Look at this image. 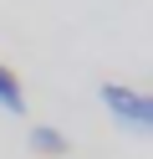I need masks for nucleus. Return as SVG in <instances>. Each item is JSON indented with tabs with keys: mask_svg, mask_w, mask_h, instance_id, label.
Instances as JSON below:
<instances>
[{
	"mask_svg": "<svg viewBox=\"0 0 153 159\" xmlns=\"http://www.w3.org/2000/svg\"><path fill=\"white\" fill-rule=\"evenodd\" d=\"M97 93H102L107 113L117 118L122 128H143V134H153V93H138V87H128V82H102Z\"/></svg>",
	"mask_w": 153,
	"mask_h": 159,
	"instance_id": "obj_1",
	"label": "nucleus"
},
{
	"mask_svg": "<svg viewBox=\"0 0 153 159\" xmlns=\"http://www.w3.org/2000/svg\"><path fill=\"white\" fill-rule=\"evenodd\" d=\"M0 108H5V113H26V93H20V82H15V72H10V67H0Z\"/></svg>",
	"mask_w": 153,
	"mask_h": 159,
	"instance_id": "obj_2",
	"label": "nucleus"
},
{
	"mask_svg": "<svg viewBox=\"0 0 153 159\" xmlns=\"http://www.w3.org/2000/svg\"><path fill=\"white\" fill-rule=\"evenodd\" d=\"M31 149H36V154H66V139H61L56 128L36 123V128H31Z\"/></svg>",
	"mask_w": 153,
	"mask_h": 159,
	"instance_id": "obj_3",
	"label": "nucleus"
}]
</instances>
